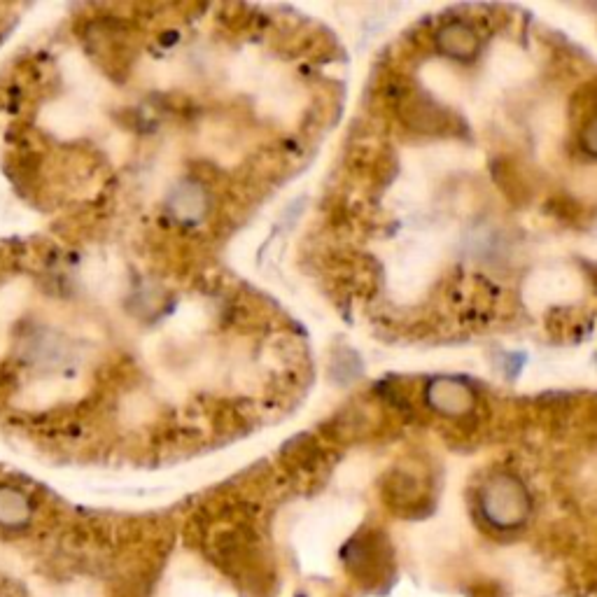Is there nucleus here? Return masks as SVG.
<instances>
[{
	"mask_svg": "<svg viewBox=\"0 0 597 597\" xmlns=\"http://www.w3.org/2000/svg\"><path fill=\"white\" fill-rule=\"evenodd\" d=\"M0 597H24V591L14 579L0 577Z\"/></svg>",
	"mask_w": 597,
	"mask_h": 597,
	"instance_id": "obj_6",
	"label": "nucleus"
},
{
	"mask_svg": "<svg viewBox=\"0 0 597 597\" xmlns=\"http://www.w3.org/2000/svg\"><path fill=\"white\" fill-rule=\"evenodd\" d=\"M584 143H586V152L593 154V124H588L584 129Z\"/></svg>",
	"mask_w": 597,
	"mask_h": 597,
	"instance_id": "obj_7",
	"label": "nucleus"
},
{
	"mask_svg": "<svg viewBox=\"0 0 597 597\" xmlns=\"http://www.w3.org/2000/svg\"><path fill=\"white\" fill-rule=\"evenodd\" d=\"M168 210L175 220L182 224H194L199 222L208 210V194L199 182H182L168 196Z\"/></svg>",
	"mask_w": 597,
	"mask_h": 597,
	"instance_id": "obj_4",
	"label": "nucleus"
},
{
	"mask_svg": "<svg viewBox=\"0 0 597 597\" xmlns=\"http://www.w3.org/2000/svg\"><path fill=\"white\" fill-rule=\"evenodd\" d=\"M33 518V504L17 486H0V528L19 532L28 528Z\"/></svg>",
	"mask_w": 597,
	"mask_h": 597,
	"instance_id": "obj_5",
	"label": "nucleus"
},
{
	"mask_svg": "<svg viewBox=\"0 0 597 597\" xmlns=\"http://www.w3.org/2000/svg\"><path fill=\"white\" fill-rule=\"evenodd\" d=\"M437 49L444 56H451L455 61H472L481 49V38L472 26L465 21H451L444 24L437 33Z\"/></svg>",
	"mask_w": 597,
	"mask_h": 597,
	"instance_id": "obj_3",
	"label": "nucleus"
},
{
	"mask_svg": "<svg viewBox=\"0 0 597 597\" xmlns=\"http://www.w3.org/2000/svg\"><path fill=\"white\" fill-rule=\"evenodd\" d=\"M427 402L444 416H462L474 409V390L460 378L439 376L427 385Z\"/></svg>",
	"mask_w": 597,
	"mask_h": 597,
	"instance_id": "obj_2",
	"label": "nucleus"
},
{
	"mask_svg": "<svg viewBox=\"0 0 597 597\" xmlns=\"http://www.w3.org/2000/svg\"><path fill=\"white\" fill-rule=\"evenodd\" d=\"M481 514L497 530H518L530 518L532 500L528 488L514 474H495L479 493Z\"/></svg>",
	"mask_w": 597,
	"mask_h": 597,
	"instance_id": "obj_1",
	"label": "nucleus"
}]
</instances>
